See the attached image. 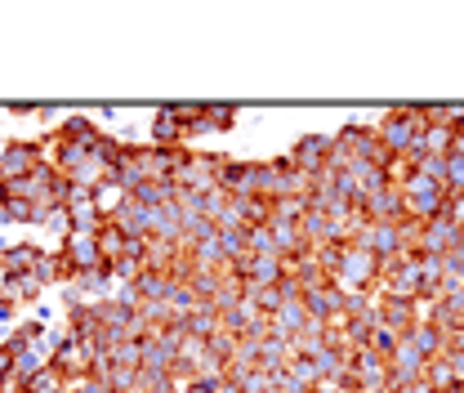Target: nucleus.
Listing matches in <instances>:
<instances>
[{
  "mask_svg": "<svg viewBox=\"0 0 464 393\" xmlns=\"http://www.w3.org/2000/svg\"><path fill=\"white\" fill-rule=\"evenodd\" d=\"M398 188H402V215L406 220H415V224H429V220H438V215H447V201H451V192L442 188V183H433V179H424V174H402L398 179Z\"/></svg>",
  "mask_w": 464,
  "mask_h": 393,
  "instance_id": "nucleus-1",
  "label": "nucleus"
},
{
  "mask_svg": "<svg viewBox=\"0 0 464 393\" xmlns=\"http://www.w3.org/2000/svg\"><path fill=\"white\" fill-rule=\"evenodd\" d=\"M375 134H380L384 152L393 162H402L406 152H415L420 139H424V108H393V113H384L380 125H375Z\"/></svg>",
  "mask_w": 464,
  "mask_h": 393,
  "instance_id": "nucleus-2",
  "label": "nucleus"
},
{
  "mask_svg": "<svg viewBox=\"0 0 464 393\" xmlns=\"http://www.w3.org/2000/svg\"><path fill=\"white\" fill-rule=\"evenodd\" d=\"M380 273H384V264L362 246V241H344V251H340V269H335V286L340 290H366V295H375L380 290Z\"/></svg>",
  "mask_w": 464,
  "mask_h": 393,
  "instance_id": "nucleus-3",
  "label": "nucleus"
},
{
  "mask_svg": "<svg viewBox=\"0 0 464 393\" xmlns=\"http://www.w3.org/2000/svg\"><path fill=\"white\" fill-rule=\"evenodd\" d=\"M45 162H50L45 143H36V139H9V143L0 148V179L18 183V179H27L32 170L45 166Z\"/></svg>",
  "mask_w": 464,
  "mask_h": 393,
  "instance_id": "nucleus-4",
  "label": "nucleus"
},
{
  "mask_svg": "<svg viewBox=\"0 0 464 393\" xmlns=\"http://www.w3.org/2000/svg\"><path fill=\"white\" fill-rule=\"evenodd\" d=\"M335 143L344 148L353 162H375V166H389V170H393V157L384 152V143H380L375 125H362V121H353V125H344V130L335 134Z\"/></svg>",
  "mask_w": 464,
  "mask_h": 393,
  "instance_id": "nucleus-5",
  "label": "nucleus"
},
{
  "mask_svg": "<svg viewBox=\"0 0 464 393\" xmlns=\"http://www.w3.org/2000/svg\"><path fill=\"white\" fill-rule=\"evenodd\" d=\"M331 152H335V134H299V139L290 143L286 157L304 170L308 179H317V174L331 170Z\"/></svg>",
  "mask_w": 464,
  "mask_h": 393,
  "instance_id": "nucleus-6",
  "label": "nucleus"
},
{
  "mask_svg": "<svg viewBox=\"0 0 464 393\" xmlns=\"http://www.w3.org/2000/svg\"><path fill=\"white\" fill-rule=\"evenodd\" d=\"M424 318V309L415 300H393V295H375V322L384 331H393L398 339H406L415 331V322Z\"/></svg>",
  "mask_w": 464,
  "mask_h": 393,
  "instance_id": "nucleus-7",
  "label": "nucleus"
},
{
  "mask_svg": "<svg viewBox=\"0 0 464 393\" xmlns=\"http://www.w3.org/2000/svg\"><path fill=\"white\" fill-rule=\"evenodd\" d=\"M424 371H429V358H424L411 339H398V349H393V358H389V389L398 393L402 385L424 380Z\"/></svg>",
  "mask_w": 464,
  "mask_h": 393,
  "instance_id": "nucleus-8",
  "label": "nucleus"
},
{
  "mask_svg": "<svg viewBox=\"0 0 464 393\" xmlns=\"http://www.w3.org/2000/svg\"><path fill=\"white\" fill-rule=\"evenodd\" d=\"M357 241L380 260V264H389V260H398V255H406V241H402V228L398 224H362V232H357Z\"/></svg>",
  "mask_w": 464,
  "mask_h": 393,
  "instance_id": "nucleus-9",
  "label": "nucleus"
},
{
  "mask_svg": "<svg viewBox=\"0 0 464 393\" xmlns=\"http://www.w3.org/2000/svg\"><path fill=\"white\" fill-rule=\"evenodd\" d=\"M464 228L451 220V215H438L420 228V241H415V255H451L456 241H460Z\"/></svg>",
  "mask_w": 464,
  "mask_h": 393,
  "instance_id": "nucleus-10",
  "label": "nucleus"
},
{
  "mask_svg": "<svg viewBox=\"0 0 464 393\" xmlns=\"http://www.w3.org/2000/svg\"><path fill=\"white\" fill-rule=\"evenodd\" d=\"M58 251L67 255V264H72V273L81 278V273H94V269H103L108 260H103V251H99V241H94V232H72V237H63L58 241Z\"/></svg>",
  "mask_w": 464,
  "mask_h": 393,
  "instance_id": "nucleus-11",
  "label": "nucleus"
},
{
  "mask_svg": "<svg viewBox=\"0 0 464 393\" xmlns=\"http://www.w3.org/2000/svg\"><path fill=\"white\" fill-rule=\"evenodd\" d=\"M357 211H362L371 224H398V220H402V188H398V183H384V188L366 192Z\"/></svg>",
  "mask_w": 464,
  "mask_h": 393,
  "instance_id": "nucleus-12",
  "label": "nucleus"
},
{
  "mask_svg": "<svg viewBox=\"0 0 464 393\" xmlns=\"http://www.w3.org/2000/svg\"><path fill=\"white\" fill-rule=\"evenodd\" d=\"M268 166H273V201H304V192H308V183H313V179L295 166L286 152H282V157H273Z\"/></svg>",
  "mask_w": 464,
  "mask_h": 393,
  "instance_id": "nucleus-13",
  "label": "nucleus"
},
{
  "mask_svg": "<svg viewBox=\"0 0 464 393\" xmlns=\"http://www.w3.org/2000/svg\"><path fill=\"white\" fill-rule=\"evenodd\" d=\"M108 220H112L130 241H148V237H152V232H148V206H139L134 197H121L112 211H108Z\"/></svg>",
  "mask_w": 464,
  "mask_h": 393,
  "instance_id": "nucleus-14",
  "label": "nucleus"
},
{
  "mask_svg": "<svg viewBox=\"0 0 464 393\" xmlns=\"http://www.w3.org/2000/svg\"><path fill=\"white\" fill-rule=\"evenodd\" d=\"M152 143H157V148H192L179 108H161V113H152Z\"/></svg>",
  "mask_w": 464,
  "mask_h": 393,
  "instance_id": "nucleus-15",
  "label": "nucleus"
},
{
  "mask_svg": "<svg viewBox=\"0 0 464 393\" xmlns=\"http://www.w3.org/2000/svg\"><path fill=\"white\" fill-rule=\"evenodd\" d=\"M99 134H103V130H99L90 116H63L50 139H54V143H81V148H94Z\"/></svg>",
  "mask_w": 464,
  "mask_h": 393,
  "instance_id": "nucleus-16",
  "label": "nucleus"
},
{
  "mask_svg": "<svg viewBox=\"0 0 464 393\" xmlns=\"http://www.w3.org/2000/svg\"><path fill=\"white\" fill-rule=\"evenodd\" d=\"M41 255H45V246H36V241H18V246H5V241H0V264H5V273H32V269L41 264Z\"/></svg>",
  "mask_w": 464,
  "mask_h": 393,
  "instance_id": "nucleus-17",
  "label": "nucleus"
},
{
  "mask_svg": "<svg viewBox=\"0 0 464 393\" xmlns=\"http://www.w3.org/2000/svg\"><path fill=\"white\" fill-rule=\"evenodd\" d=\"M406 339H411V344H415V349H420L429 362L447 353V331H442V327H433L429 318H420V322H415V331H411Z\"/></svg>",
  "mask_w": 464,
  "mask_h": 393,
  "instance_id": "nucleus-18",
  "label": "nucleus"
},
{
  "mask_svg": "<svg viewBox=\"0 0 464 393\" xmlns=\"http://www.w3.org/2000/svg\"><path fill=\"white\" fill-rule=\"evenodd\" d=\"M63 211H67V228H72V232H99L103 220H108V211H99L94 197H90V201H72V206H63Z\"/></svg>",
  "mask_w": 464,
  "mask_h": 393,
  "instance_id": "nucleus-19",
  "label": "nucleus"
},
{
  "mask_svg": "<svg viewBox=\"0 0 464 393\" xmlns=\"http://www.w3.org/2000/svg\"><path fill=\"white\" fill-rule=\"evenodd\" d=\"M179 322H183V336H192V339L219 336V313H215L210 304H197V309H192V313H183Z\"/></svg>",
  "mask_w": 464,
  "mask_h": 393,
  "instance_id": "nucleus-20",
  "label": "nucleus"
},
{
  "mask_svg": "<svg viewBox=\"0 0 464 393\" xmlns=\"http://www.w3.org/2000/svg\"><path fill=\"white\" fill-rule=\"evenodd\" d=\"M41 290L45 286L32 278V273H5V281H0V300H14V304H32Z\"/></svg>",
  "mask_w": 464,
  "mask_h": 393,
  "instance_id": "nucleus-21",
  "label": "nucleus"
},
{
  "mask_svg": "<svg viewBox=\"0 0 464 393\" xmlns=\"http://www.w3.org/2000/svg\"><path fill=\"white\" fill-rule=\"evenodd\" d=\"M170 273H161V269H143L139 278H134V290H139V300H157V304H166V295H170Z\"/></svg>",
  "mask_w": 464,
  "mask_h": 393,
  "instance_id": "nucleus-22",
  "label": "nucleus"
},
{
  "mask_svg": "<svg viewBox=\"0 0 464 393\" xmlns=\"http://www.w3.org/2000/svg\"><path fill=\"white\" fill-rule=\"evenodd\" d=\"M375 313H362V318H344V327H340V336H344V349H366L371 336H375Z\"/></svg>",
  "mask_w": 464,
  "mask_h": 393,
  "instance_id": "nucleus-23",
  "label": "nucleus"
},
{
  "mask_svg": "<svg viewBox=\"0 0 464 393\" xmlns=\"http://www.w3.org/2000/svg\"><path fill=\"white\" fill-rule=\"evenodd\" d=\"M94 241H99V251H103V260H108V264H116V260L125 255V246H130V237H125L112 220H103V228L94 232Z\"/></svg>",
  "mask_w": 464,
  "mask_h": 393,
  "instance_id": "nucleus-24",
  "label": "nucleus"
},
{
  "mask_svg": "<svg viewBox=\"0 0 464 393\" xmlns=\"http://www.w3.org/2000/svg\"><path fill=\"white\" fill-rule=\"evenodd\" d=\"M237 108H210V103H201V134H228L232 125H237Z\"/></svg>",
  "mask_w": 464,
  "mask_h": 393,
  "instance_id": "nucleus-25",
  "label": "nucleus"
},
{
  "mask_svg": "<svg viewBox=\"0 0 464 393\" xmlns=\"http://www.w3.org/2000/svg\"><path fill=\"white\" fill-rule=\"evenodd\" d=\"M282 376H286V385H299V389H313V385H317V367H313V358H304V353H290Z\"/></svg>",
  "mask_w": 464,
  "mask_h": 393,
  "instance_id": "nucleus-26",
  "label": "nucleus"
},
{
  "mask_svg": "<svg viewBox=\"0 0 464 393\" xmlns=\"http://www.w3.org/2000/svg\"><path fill=\"white\" fill-rule=\"evenodd\" d=\"M215 241H219V251H224V260H228V269L237 260H246L250 251H246V228H224V232H215Z\"/></svg>",
  "mask_w": 464,
  "mask_h": 393,
  "instance_id": "nucleus-27",
  "label": "nucleus"
},
{
  "mask_svg": "<svg viewBox=\"0 0 464 393\" xmlns=\"http://www.w3.org/2000/svg\"><path fill=\"white\" fill-rule=\"evenodd\" d=\"M166 304H170L174 318H183V313H192L201 300H197V290H192L188 281H170V295H166Z\"/></svg>",
  "mask_w": 464,
  "mask_h": 393,
  "instance_id": "nucleus-28",
  "label": "nucleus"
},
{
  "mask_svg": "<svg viewBox=\"0 0 464 393\" xmlns=\"http://www.w3.org/2000/svg\"><path fill=\"white\" fill-rule=\"evenodd\" d=\"M246 251H250V255H277V241H273V228H268V224L246 228Z\"/></svg>",
  "mask_w": 464,
  "mask_h": 393,
  "instance_id": "nucleus-29",
  "label": "nucleus"
},
{
  "mask_svg": "<svg viewBox=\"0 0 464 393\" xmlns=\"http://www.w3.org/2000/svg\"><path fill=\"white\" fill-rule=\"evenodd\" d=\"M0 224H36V206L23 201V197H14V201L0 211Z\"/></svg>",
  "mask_w": 464,
  "mask_h": 393,
  "instance_id": "nucleus-30",
  "label": "nucleus"
},
{
  "mask_svg": "<svg viewBox=\"0 0 464 393\" xmlns=\"http://www.w3.org/2000/svg\"><path fill=\"white\" fill-rule=\"evenodd\" d=\"M447 192L464 197V157L460 152H447Z\"/></svg>",
  "mask_w": 464,
  "mask_h": 393,
  "instance_id": "nucleus-31",
  "label": "nucleus"
},
{
  "mask_svg": "<svg viewBox=\"0 0 464 393\" xmlns=\"http://www.w3.org/2000/svg\"><path fill=\"white\" fill-rule=\"evenodd\" d=\"M366 349H371V353H380V358L389 362V358H393V349H398V336H393V331H384V327H375V336H371Z\"/></svg>",
  "mask_w": 464,
  "mask_h": 393,
  "instance_id": "nucleus-32",
  "label": "nucleus"
},
{
  "mask_svg": "<svg viewBox=\"0 0 464 393\" xmlns=\"http://www.w3.org/2000/svg\"><path fill=\"white\" fill-rule=\"evenodd\" d=\"M424 380H429V385H433V389H451V385H456V380H451V371H447V362H442V358H433V362H429V371H424Z\"/></svg>",
  "mask_w": 464,
  "mask_h": 393,
  "instance_id": "nucleus-33",
  "label": "nucleus"
},
{
  "mask_svg": "<svg viewBox=\"0 0 464 393\" xmlns=\"http://www.w3.org/2000/svg\"><path fill=\"white\" fill-rule=\"evenodd\" d=\"M183 393H224V380H215V376H192Z\"/></svg>",
  "mask_w": 464,
  "mask_h": 393,
  "instance_id": "nucleus-34",
  "label": "nucleus"
},
{
  "mask_svg": "<svg viewBox=\"0 0 464 393\" xmlns=\"http://www.w3.org/2000/svg\"><path fill=\"white\" fill-rule=\"evenodd\" d=\"M442 362H447L451 380H456V385H464V349H447V353H442Z\"/></svg>",
  "mask_w": 464,
  "mask_h": 393,
  "instance_id": "nucleus-35",
  "label": "nucleus"
},
{
  "mask_svg": "<svg viewBox=\"0 0 464 393\" xmlns=\"http://www.w3.org/2000/svg\"><path fill=\"white\" fill-rule=\"evenodd\" d=\"M447 215H451V220L464 228V197H451V201H447Z\"/></svg>",
  "mask_w": 464,
  "mask_h": 393,
  "instance_id": "nucleus-36",
  "label": "nucleus"
},
{
  "mask_svg": "<svg viewBox=\"0 0 464 393\" xmlns=\"http://www.w3.org/2000/svg\"><path fill=\"white\" fill-rule=\"evenodd\" d=\"M398 393H433V385H429V380H415V385H402Z\"/></svg>",
  "mask_w": 464,
  "mask_h": 393,
  "instance_id": "nucleus-37",
  "label": "nucleus"
},
{
  "mask_svg": "<svg viewBox=\"0 0 464 393\" xmlns=\"http://www.w3.org/2000/svg\"><path fill=\"white\" fill-rule=\"evenodd\" d=\"M451 152H460L464 157V130H456V148H451Z\"/></svg>",
  "mask_w": 464,
  "mask_h": 393,
  "instance_id": "nucleus-38",
  "label": "nucleus"
},
{
  "mask_svg": "<svg viewBox=\"0 0 464 393\" xmlns=\"http://www.w3.org/2000/svg\"><path fill=\"white\" fill-rule=\"evenodd\" d=\"M157 393H183V385H166V389H157Z\"/></svg>",
  "mask_w": 464,
  "mask_h": 393,
  "instance_id": "nucleus-39",
  "label": "nucleus"
},
{
  "mask_svg": "<svg viewBox=\"0 0 464 393\" xmlns=\"http://www.w3.org/2000/svg\"><path fill=\"white\" fill-rule=\"evenodd\" d=\"M433 393H447V389H433Z\"/></svg>",
  "mask_w": 464,
  "mask_h": 393,
  "instance_id": "nucleus-40",
  "label": "nucleus"
},
{
  "mask_svg": "<svg viewBox=\"0 0 464 393\" xmlns=\"http://www.w3.org/2000/svg\"><path fill=\"white\" fill-rule=\"evenodd\" d=\"M460 304H464V295H460Z\"/></svg>",
  "mask_w": 464,
  "mask_h": 393,
  "instance_id": "nucleus-41",
  "label": "nucleus"
}]
</instances>
